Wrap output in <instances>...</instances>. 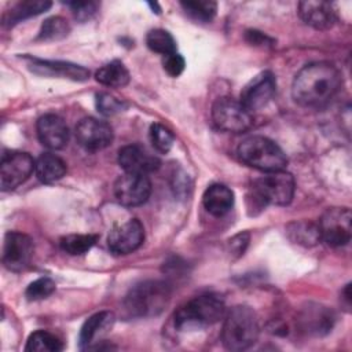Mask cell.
<instances>
[{
  "label": "cell",
  "mask_w": 352,
  "mask_h": 352,
  "mask_svg": "<svg viewBox=\"0 0 352 352\" xmlns=\"http://www.w3.org/2000/svg\"><path fill=\"white\" fill-rule=\"evenodd\" d=\"M341 85L342 76L333 63L312 62L296 74L292 96L301 107L322 109L334 99Z\"/></svg>",
  "instance_id": "6da1fadb"
},
{
  "label": "cell",
  "mask_w": 352,
  "mask_h": 352,
  "mask_svg": "<svg viewBox=\"0 0 352 352\" xmlns=\"http://www.w3.org/2000/svg\"><path fill=\"white\" fill-rule=\"evenodd\" d=\"M170 296L172 289L166 282L143 280L129 289L122 305L131 318H151L165 309Z\"/></svg>",
  "instance_id": "7a4b0ae2"
},
{
  "label": "cell",
  "mask_w": 352,
  "mask_h": 352,
  "mask_svg": "<svg viewBox=\"0 0 352 352\" xmlns=\"http://www.w3.org/2000/svg\"><path fill=\"white\" fill-rule=\"evenodd\" d=\"M226 314L224 300L213 293L194 297L176 309L173 326L179 331L202 329L217 323Z\"/></svg>",
  "instance_id": "3957f363"
},
{
  "label": "cell",
  "mask_w": 352,
  "mask_h": 352,
  "mask_svg": "<svg viewBox=\"0 0 352 352\" xmlns=\"http://www.w3.org/2000/svg\"><path fill=\"white\" fill-rule=\"evenodd\" d=\"M258 334V318L250 307L235 305L228 311L221 329V341L228 351L249 349Z\"/></svg>",
  "instance_id": "277c9868"
},
{
  "label": "cell",
  "mask_w": 352,
  "mask_h": 352,
  "mask_svg": "<svg viewBox=\"0 0 352 352\" xmlns=\"http://www.w3.org/2000/svg\"><path fill=\"white\" fill-rule=\"evenodd\" d=\"M239 160L258 170L275 172L287 165V157L283 150L271 139L264 136H250L238 147Z\"/></svg>",
  "instance_id": "5b68a950"
},
{
  "label": "cell",
  "mask_w": 352,
  "mask_h": 352,
  "mask_svg": "<svg viewBox=\"0 0 352 352\" xmlns=\"http://www.w3.org/2000/svg\"><path fill=\"white\" fill-rule=\"evenodd\" d=\"M294 177L282 170L265 172L252 182L250 197L256 205H289L294 197Z\"/></svg>",
  "instance_id": "8992f818"
},
{
  "label": "cell",
  "mask_w": 352,
  "mask_h": 352,
  "mask_svg": "<svg viewBox=\"0 0 352 352\" xmlns=\"http://www.w3.org/2000/svg\"><path fill=\"white\" fill-rule=\"evenodd\" d=\"M212 118L216 126L231 133H242L253 125L252 113L230 96H221L212 106Z\"/></svg>",
  "instance_id": "52a82bcc"
},
{
  "label": "cell",
  "mask_w": 352,
  "mask_h": 352,
  "mask_svg": "<svg viewBox=\"0 0 352 352\" xmlns=\"http://www.w3.org/2000/svg\"><path fill=\"white\" fill-rule=\"evenodd\" d=\"M320 239L331 248H341L349 243L352 236V216L349 208H329L319 220Z\"/></svg>",
  "instance_id": "ba28073f"
},
{
  "label": "cell",
  "mask_w": 352,
  "mask_h": 352,
  "mask_svg": "<svg viewBox=\"0 0 352 352\" xmlns=\"http://www.w3.org/2000/svg\"><path fill=\"white\" fill-rule=\"evenodd\" d=\"M36 161L29 153L8 151L4 153L0 162V187L10 191L29 179L34 170Z\"/></svg>",
  "instance_id": "9c48e42d"
},
{
  "label": "cell",
  "mask_w": 352,
  "mask_h": 352,
  "mask_svg": "<svg viewBox=\"0 0 352 352\" xmlns=\"http://www.w3.org/2000/svg\"><path fill=\"white\" fill-rule=\"evenodd\" d=\"M33 241L29 235L18 231H8L3 243V264L7 270L23 271L33 256Z\"/></svg>",
  "instance_id": "30bf717a"
},
{
  "label": "cell",
  "mask_w": 352,
  "mask_h": 352,
  "mask_svg": "<svg viewBox=\"0 0 352 352\" xmlns=\"http://www.w3.org/2000/svg\"><path fill=\"white\" fill-rule=\"evenodd\" d=\"M76 139L84 150L95 153L109 147L114 139V133L106 121L87 117L77 124Z\"/></svg>",
  "instance_id": "8fae6325"
},
{
  "label": "cell",
  "mask_w": 352,
  "mask_h": 352,
  "mask_svg": "<svg viewBox=\"0 0 352 352\" xmlns=\"http://www.w3.org/2000/svg\"><path fill=\"white\" fill-rule=\"evenodd\" d=\"M151 194V182L146 175L124 173L114 183V197L124 206H139Z\"/></svg>",
  "instance_id": "7c38bea8"
},
{
  "label": "cell",
  "mask_w": 352,
  "mask_h": 352,
  "mask_svg": "<svg viewBox=\"0 0 352 352\" xmlns=\"http://www.w3.org/2000/svg\"><path fill=\"white\" fill-rule=\"evenodd\" d=\"M276 80L275 76L265 70L254 76L241 91L239 102L252 113L263 109L275 95Z\"/></svg>",
  "instance_id": "4fadbf2b"
},
{
  "label": "cell",
  "mask_w": 352,
  "mask_h": 352,
  "mask_svg": "<svg viewBox=\"0 0 352 352\" xmlns=\"http://www.w3.org/2000/svg\"><path fill=\"white\" fill-rule=\"evenodd\" d=\"M144 239V228L138 219H131L111 228L107 236V246L114 254H129L140 248Z\"/></svg>",
  "instance_id": "5bb4252c"
},
{
  "label": "cell",
  "mask_w": 352,
  "mask_h": 352,
  "mask_svg": "<svg viewBox=\"0 0 352 352\" xmlns=\"http://www.w3.org/2000/svg\"><path fill=\"white\" fill-rule=\"evenodd\" d=\"M28 67L40 76L69 78L73 81H85L89 77V70L84 66L62 62V60H45L37 58H28Z\"/></svg>",
  "instance_id": "9a60e30c"
},
{
  "label": "cell",
  "mask_w": 352,
  "mask_h": 352,
  "mask_svg": "<svg viewBox=\"0 0 352 352\" xmlns=\"http://www.w3.org/2000/svg\"><path fill=\"white\" fill-rule=\"evenodd\" d=\"M118 164L125 173L148 175L157 170L161 165L160 160L150 154L146 148L138 144L124 146L118 151Z\"/></svg>",
  "instance_id": "2e32d148"
},
{
  "label": "cell",
  "mask_w": 352,
  "mask_h": 352,
  "mask_svg": "<svg viewBox=\"0 0 352 352\" xmlns=\"http://www.w3.org/2000/svg\"><path fill=\"white\" fill-rule=\"evenodd\" d=\"M336 322L334 312L320 304H307L300 312L298 326L309 336H324L331 331Z\"/></svg>",
  "instance_id": "e0dca14e"
},
{
  "label": "cell",
  "mask_w": 352,
  "mask_h": 352,
  "mask_svg": "<svg viewBox=\"0 0 352 352\" xmlns=\"http://www.w3.org/2000/svg\"><path fill=\"white\" fill-rule=\"evenodd\" d=\"M69 128L63 118L56 114H45L37 121V136L43 146L60 150L69 142Z\"/></svg>",
  "instance_id": "ac0fdd59"
},
{
  "label": "cell",
  "mask_w": 352,
  "mask_h": 352,
  "mask_svg": "<svg viewBox=\"0 0 352 352\" xmlns=\"http://www.w3.org/2000/svg\"><path fill=\"white\" fill-rule=\"evenodd\" d=\"M298 15L308 26L316 30H327L337 21L334 6L327 1H300Z\"/></svg>",
  "instance_id": "d6986e66"
},
{
  "label": "cell",
  "mask_w": 352,
  "mask_h": 352,
  "mask_svg": "<svg viewBox=\"0 0 352 352\" xmlns=\"http://www.w3.org/2000/svg\"><path fill=\"white\" fill-rule=\"evenodd\" d=\"M204 208L214 217L227 214L234 206V192L230 187L214 183L210 184L202 195Z\"/></svg>",
  "instance_id": "ffe728a7"
},
{
  "label": "cell",
  "mask_w": 352,
  "mask_h": 352,
  "mask_svg": "<svg viewBox=\"0 0 352 352\" xmlns=\"http://www.w3.org/2000/svg\"><path fill=\"white\" fill-rule=\"evenodd\" d=\"M114 322V315L109 311H102L89 316L84 324L81 326L80 336H78V345L80 348H88L94 340L100 336L102 333L107 331Z\"/></svg>",
  "instance_id": "44dd1931"
},
{
  "label": "cell",
  "mask_w": 352,
  "mask_h": 352,
  "mask_svg": "<svg viewBox=\"0 0 352 352\" xmlns=\"http://www.w3.org/2000/svg\"><path fill=\"white\" fill-rule=\"evenodd\" d=\"M34 172L40 182L54 183L66 175V164L60 157L51 153H44L36 160Z\"/></svg>",
  "instance_id": "7402d4cb"
},
{
  "label": "cell",
  "mask_w": 352,
  "mask_h": 352,
  "mask_svg": "<svg viewBox=\"0 0 352 352\" xmlns=\"http://www.w3.org/2000/svg\"><path fill=\"white\" fill-rule=\"evenodd\" d=\"M51 7V1L47 0H25L12 6L4 15L3 23L6 26H12L26 18L45 12Z\"/></svg>",
  "instance_id": "603a6c76"
},
{
  "label": "cell",
  "mask_w": 352,
  "mask_h": 352,
  "mask_svg": "<svg viewBox=\"0 0 352 352\" xmlns=\"http://www.w3.org/2000/svg\"><path fill=\"white\" fill-rule=\"evenodd\" d=\"M95 78L102 85H106L110 88H122L129 82L131 76L128 69L124 66L121 60H111L103 65L95 73Z\"/></svg>",
  "instance_id": "cb8c5ba5"
},
{
  "label": "cell",
  "mask_w": 352,
  "mask_h": 352,
  "mask_svg": "<svg viewBox=\"0 0 352 352\" xmlns=\"http://www.w3.org/2000/svg\"><path fill=\"white\" fill-rule=\"evenodd\" d=\"M289 238L302 246H314L320 241L319 226L309 221H294L287 226Z\"/></svg>",
  "instance_id": "d4e9b609"
},
{
  "label": "cell",
  "mask_w": 352,
  "mask_h": 352,
  "mask_svg": "<svg viewBox=\"0 0 352 352\" xmlns=\"http://www.w3.org/2000/svg\"><path fill=\"white\" fill-rule=\"evenodd\" d=\"M63 349L62 341L45 330L33 331L28 341L25 351L28 352H59Z\"/></svg>",
  "instance_id": "484cf974"
},
{
  "label": "cell",
  "mask_w": 352,
  "mask_h": 352,
  "mask_svg": "<svg viewBox=\"0 0 352 352\" xmlns=\"http://www.w3.org/2000/svg\"><path fill=\"white\" fill-rule=\"evenodd\" d=\"M69 33H70V26L65 18L51 16L43 22L37 34V40L56 41V40L65 38Z\"/></svg>",
  "instance_id": "4316f807"
},
{
  "label": "cell",
  "mask_w": 352,
  "mask_h": 352,
  "mask_svg": "<svg viewBox=\"0 0 352 352\" xmlns=\"http://www.w3.org/2000/svg\"><path fill=\"white\" fill-rule=\"evenodd\" d=\"M98 235L92 234H72L60 238L59 245L60 249L72 256L84 254L96 243Z\"/></svg>",
  "instance_id": "83f0119b"
},
{
  "label": "cell",
  "mask_w": 352,
  "mask_h": 352,
  "mask_svg": "<svg viewBox=\"0 0 352 352\" xmlns=\"http://www.w3.org/2000/svg\"><path fill=\"white\" fill-rule=\"evenodd\" d=\"M147 47L161 55H169L176 52V41L173 36L165 29H153L146 36Z\"/></svg>",
  "instance_id": "f1b7e54d"
},
{
  "label": "cell",
  "mask_w": 352,
  "mask_h": 352,
  "mask_svg": "<svg viewBox=\"0 0 352 352\" xmlns=\"http://www.w3.org/2000/svg\"><path fill=\"white\" fill-rule=\"evenodd\" d=\"M184 12L199 22H210L217 11V3L212 0H195V1H182Z\"/></svg>",
  "instance_id": "f546056e"
},
{
  "label": "cell",
  "mask_w": 352,
  "mask_h": 352,
  "mask_svg": "<svg viewBox=\"0 0 352 352\" xmlns=\"http://www.w3.org/2000/svg\"><path fill=\"white\" fill-rule=\"evenodd\" d=\"M150 142L157 151L165 154L172 148L175 143V136L165 125L154 122L150 126Z\"/></svg>",
  "instance_id": "4dcf8cb0"
},
{
  "label": "cell",
  "mask_w": 352,
  "mask_h": 352,
  "mask_svg": "<svg viewBox=\"0 0 352 352\" xmlns=\"http://www.w3.org/2000/svg\"><path fill=\"white\" fill-rule=\"evenodd\" d=\"M55 282L50 278H38L34 282H32L26 290L25 297L29 301H38L50 297L55 292Z\"/></svg>",
  "instance_id": "1f68e13d"
},
{
  "label": "cell",
  "mask_w": 352,
  "mask_h": 352,
  "mask_svg": "<svg viewBox=\"0 0 352 352\" xmlns=\"http://www.w3.org/2000/svg\"><path fill=\"white\" fill-rule=\"evenodd\" d=\"M96 109L103 116H114L126 109V103L110 94L100 92L96 95Z\"/></svg>",
  "instance_id": "d6a6232c"
},
{
  "label": "cell",
  "mask_w": 352,
  "mask_h": 352,
  "mask_svg": "<svg viewBox=\"0 0 352 352\" xmlns=\"http://www.w3.org/2000/svg\"><path fill=\"white\" fill-rule=\"evenodd\" d=\"M66 6L72 10L74 18L80 22L89 21L99 8V3L96 1H67Z\"/></svg>",
  "instance_id": "836d02e7"
},
{
  "label": "cell",
  "mask_w": 352,
  "mask_h": 352,
  "mask_svg": "<svg viewBox=\"0 0 352 352\" xmlns=\"http://www.w3.org/2000/svg\"><path fill=\"white\" fill-rule=\"evenodd\" d=\"M162 66L164 70L170 76V77H179L186 66L184 58L177 54V52H172L169 55H165L162 59Z\"/></svg>",
  "instance_id": "e575fe53"
},
{
  "label": "cell",
  "mask_w": 352,
  "mask_h": 352,
  "mask_svg": "<svg viewBox=\"0 0 352 352\" xmlns=\"http://www.w3.org/2000/svg\"><path fill=\"white\" fill-rule=\"evenodd\" d=\"M230 248H231V253H235L238 256L243 254L248 242H249V234L248 232H241L238 235H235L234 238H231L230 241Z\"/></svg>",
  "instance_id": "d590c367"
},
{
  "label": "cell",
  "mask_w": 352,
  "mask_h": 352,
  "mask_svg": "<svg viewBox=\"0 0 352 352\" xmlns=\"http://www.w3.org/2000/svg\"><path fill=\"white\" fill-rule=\"evenodd\" d=\"M246 37H248V40H249L250 43H253V44H264L265 40H270L265 34H263V33H260V32H256V30L248 32Z\"/></svg>",
  "instance_id": "8d00e7d4"
}]
</instances>
